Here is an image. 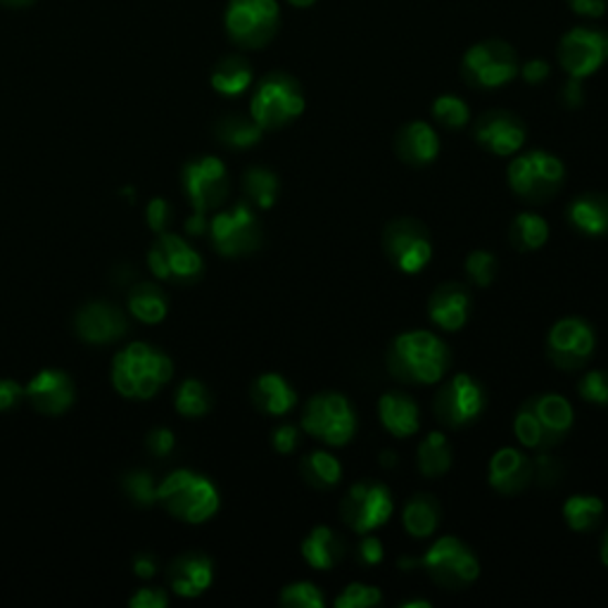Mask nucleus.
<instances>
[{"instance_id": "obj_46", "label": "nucleus", "mask_w": 608, "mask_h": 608, "mask_svg": "<svg viewBox=\"0 0 608 608\" xmlns=\"http://www.w3.org/2000/svg\"><path fill=\"white\" fill-rule=\"evenodd\" d=\"M580 398L589 404H608V371H589L580 386H577Z\"/></svg>"}, {"instance_id": "obj_52", "label": "nucleus", "mask_w": 608, "mask_h": 608, "mask_svg": "<svg viewBox=\"0 0 608 608\" xmlns=\"http://www.w3.org/2000/svg\"><path fill=\"white\" fill-rule=\"evenodd\" d=\"M24 398V388L10 378H0V412H10Z\"/></svg>"}, {"instance_id": "obj_20", "label": "nucleus", "mask_w": 608, "mask_h": 608, "mask_svg": "<svg viewBox=\"0 0 608 608\" xmlns=\"http://www.w3.org/2000/svg\"><path fill=\"white\" fill-rule=\"evenodd\" d=\"M24 398L39 414L59 416L65 414L74 402V383L65 371L43 369L24 388Z\"/></svg>"}, {"instance_id": "obj_57", "label": "nucleus", "mask_w": 608, "mask_h": 608, "mask_svg": "<svg viewBox=\"0 0 608 608\" xmlns=\"http://www.w3.org/2000/svg\"><path fill=\"white\" fill-rule=\"evenodd\" d=\"M133 571L139 577H152L158 571V564H155V558H152L150 554H139L133 558Z\"/></svg>"}, {"instance_id": "obj_56", "label": "nucleus", "mask_w": 608, "mask_h": 608, "mask_svg": "<svg viewBox=\"0 0 608 608\" xmlns=\"http://www.w3.org/2000/svg\"><path fill=\"white\" fill-rule=\"evenodd\" d=\"M133 608H164L166 606V595L162 589H141L139 595H133L129 601Z\"/></svg>"}, {"instance_id": "obj_38", "label": "nucleus", "mask_w": 608, "mask_h": 608, "mask_svg": "<svg viewBox=\"0 0 608 608\" xmlns=\"http://www.w3.org/2000/svg\"><path fill=\"white\" fill-rule=\"evenodd\" d=\"M604 515V501L599 497L575 495L564 504V519L575 532L595 530Z\"/></svg>"}, {"instance_id": "obj_22", "label": "nucleus", "mask_w": 608, "mask_h": 608, "mask_svg": "<svg viewBox=\"0 0 608 608\" xmlns=\"http://www.w3.org/2000/svg\"><path fill=\"white\" fill-rule=\"evenodd\" d=\"M525 406L532 412V416L538 419L546 449L558 445L561 439L566 437L573 425V406L566 398L561 394H538V398H530Z\"/></svg>"}, {"instance_id": "obj_21", "label": "nucleus", "mask_w": 608, "mask_h": 608, "mask_svg": "<svg viewBox=\"0 0 608 608\" xmlns=\"http://www.w3.org/2000/svg\"><path fill=\"white\" fill-rule=\"evenodd\" d=\"M211 580H215V566H211L209 556L200 552H188L172 561L170 583L178 597H200L209 589Z\"/></svg>"}, {"instance_id": "obj_16", "label": "nucleus", "mask_w": 608, "mask_h": 608, "mask_svg": "<svg viewBox=\"0 0 608 608\" xmlns=\"http://www.w3.org/2000/svg\"><path fill=\"white\" fill-rule=\"evenodd\" d=\"M433 409L435 416L449 425V428H464V425L478 421V416L482 414L485 392L478 386V380L459 373L437 392Z\"/></svg>"}, {"instance_id": "obj_54", "label": "nucleus", "mask_w": 608, "mask_h": 608, "mask_svg": "<svg viewBox=\"0 0 608 608\" xmlns=\"http://www.w3.org/2000/svg\"><path fill=\"white\" fill-rule=\"evenodd\" d=\"M566 3L575 14H580V18H589V20L604 18L608 10V0H566Z\"/></svg>"}, {"instance_id": "obj_29", "label": "nucleus", "mask_w": 608, "mask_h": 608, "mask_svg": "<svg viewBox=\"0 0 608 608\" xmlns=\"http://www.w3.org/2000/svg\"><path fill=\"white\" fill-rule=\"evenodd\" d=\"M302 556L316 571H328L338 566L345 556V542L338 532H333L326 525L314 528L302 542Z\"/></svg>"}, {"instance_id": "obj_23", "label": "nucleus", "mask_w": 608, "mask_h": 608, "mask_svg": "<svg viewBox=\"0 0 608 608\" xmlns=\"http://www.w3.org/2000/svg\"><path fill=\"white\" fill-rule=\"evenodd\" d=\"M532 480V462L528 456L515 449L504 447L495 452L490 462V485L501 495H515L528 488Z\"/></svg>"}, {"instance_id": "obj_60", "label": "nucleus", "mask_w": 608, "mask_h": 608, "mask_svg": "<svg viewBox=\"0 0 608 608\" xmlns=\"http://www.w3.org/2000/svg\"><path fill=\"white\" fill-rule=\"evenodd\" d=\"M316 3V0H287V6H293V8H300V10H307Z\"/></svg>"}, {"instance_id": "obj_42", "label": "nucleus", "mask_w": 608, "mask_h": 608, "mask_svg": "<svg viewBox=\"0 0 608 608\" xmlns=\"http://www.w3.org/2000/svg\"><path fill=\"white\" fill-rule=\"evenodd\" d=\"M121 488H124V492L141 507L158 501V485L148 470H131V474H127L124 480H121Z\"/></svg>"}, {"instance_id": "obj_25", "label": "nucleus", "mask_w": 608, "mask_h": 608, "mask_svg": "<svg viewBox=\"0 0 608 608\" xmlns=\"http://www.w3.org/2000/svg\"><path fill=\"white\" fill-rule=\"evenodd\" d=\"M394 148H398V155L402 162L412 166H425L437 158L439 139L435 129L431 124H425V121H409V124H404L398 131Z\"/></svg>"}, {"instance_id": "obj_11", "label": "nucleus", "mask_w": 608, "mask_h": 608, "mask_svg": "<svg viewBox=\"0 0 608 608\" xmlns=\"http://www.w3.org/2000/svg\"><path fill=\"white\" fill-rule=\"evenodd\" d=\"M209 236L211 242H215V250L224 257H242L262 246L260 221H257L254 211L246 203L219 211L209 221Z\"/></svg>"}, {"instance_id": "obj_58", "label": "nucleus", "mask_w": 608, "mask_h": 608, "mask_svg": "<svg viewBox=\"0 0 608 608\" xmlns=\"http://www.w3.org/2000/svg\"><path fill=\"white\" fill-rule=\"evenodd\" d=\"M207 228H209V224H207L205 211H195V215L186 221V231L191 236H203L207 231Z\"/></svg>"}, {"instance_id": "obj_24", "label": "nucleus", "mask_w": 608, "mask_h": 608, "mask_svg": "<svg viewBox=\"0 0 608 608\" xmlns=\"http://www.w3.org/2000/svg\"><path fill=\"white\" fill-rule=\"evenodd\" d=\"M470 295L459 283H445L431 295L428 314L443 330H459L468 322Z\"/></svg>"}, {"instance_id": "obj_35", "label": "nucleus", "mask_w": 608, "mask_h": 608, "mask_svg": "<svg viewBox=\"0 0 608 608\" xmlns=\"http://www.w3.org/2000/svg\"><path fill=\"white\" fill-rule=\"evenodd\" d=\"M262 127L257 124L254 119L240 117V115H228L215 127L217 141H221L228 148H250L262 141Z\"/></svg>"}, {"instance_id": "obj_32", "label": "nucleus", "mask_w": 608, "mask_h": 608, "mask_svg": "<svg viewBox=\"0 0 608 608\" xmlns=\"http://www.w3.org/2000/svg\"><path fill=\"white\" fill-rule=\"evenodd\" d=\"M402 523L412 538H431L439 525V504L431 495H416L404 507Z\"/></svg>"}, {"instance_id": "obj_12", "label": "nucleus", "mask_w": 608, "mask_h": 608, "mask_svg": "<svg viewBox=\"0 0 608 608\" xmlns=\"http://www.w3.org/2000/svg\"><path fill=\"white\" fill-rule=\"evenodd\" d=\"M386 254L404 273H419L431 262L433 242L425 228L416 219H394L383 234Z\"/></svg>"}, {"instance_id": "obj_10", "label": "nucleus", "mask_w": 608, "mask_h": 608, "mask_svg": "<svg viewBox=\"0 0 608 608\" xmlns=\"http://www.w3.org/2000/svg\"><path fill=\"white\" fill-rule=\"evenodd\" d=\"M558 63L573 79H587L608 63V34L597 26H573L558 41Z\"/></svg>"}, {"instance_id": "obj_41", "label": "nucleus", "mask_w": 608, "mask_h": 608, "mask_svg": "<svg viewBox=\"0 0 608 608\" xmlns=\"http://www.w3.org/2000/svg\"><path fill=\"white\" fill-rule=\"evenodd\" d=\"M281 604L285 608H324V591L312 583H293L281 591Z\"/></svg>"}, {"instance_id": "obj_36", "label": "nucleus", "mask_w": 608, "mask_h": 608, "mask_svg": "<svg viewBox=\"0 0 608 608\" xmlns=\"http://www.w3.org/2000/svg\"><path fill=\"white\" fill-rule=\"evenodd\" d=\"M509 238L513 242V248L532 252L540 250L546 238H550V224L542 219L540 215H532V211H525V215H519L511 224Z\"/></svg>"}, {"instance_id": "obj_53", "label": "nucleus", "mask_w": 608, "mask_h": 608, "mask_svg": "<svg viewBox=\"0 0 608 608\" xmlns=\"http://www.w3.org/2000/svg\"><path fill=\"white\" fill-rule=\"evenodd\" d=\"M357 558L363 566H376L383 561V544H380L378 538H363L361 544L357 546Z\"/></svg>"}, {"instance_id": "obj_27", "label": "nucleus", "mask_w": 608, "mask_h": 608, "mask_svg": "<svg viewBox=\"0 0 608 608\" xmlns=\"http://www.w3.org/2000/svg\"><path fill=\"white\" fill-rule=\"evenodd\" d=\"M250 394L252 404L269 416H283L297 404V392L279 373H264L257 378Z\"/></svg>"}, {"instance_id": "obj_48", "label": "nucleus", "mask_w": 608, "mask_h": 608, "mask_svg": "<svg viewBox=\"0 0 608 608\" xmlns=\"http://www.w3.org/2000/svg\"><path fill=\"white\" fill-rule=\"evenodd\" d=\"M145 219H148V226L152 228V231L164 234V228L170 226V221H172V207H170V203L162 200V197H155V200H150L148 211H145Z\"/></svg>"}, {"instance_id": "obj_43", "label": "nucleus", "mask_w": 608, "mask_h": 608, "mask_svg": "<svg viewBox=\"0 0 608 608\" xmlns=\"http://www.w3.org/2000/svg\"><path fill=\"white\" fill-rule=\"evenodd\" d=\"M383 601V595H380V589L373 585H363V583H352L347 585L340 597L336 599L338 608H371Z\"/></svg>"}, {"instance_id": "obj_55", "label": "nucleus", "mask_w": 608, "mask_h": 608, "mask_svg": "<svg viewBox=\"0 0 608 608\" xmlns=\"http://www.w3.org/2000/svg\"><path fill=\"white\" fill-rule=\"evenodd\" d=\"M561 102L566 105V108H580L585 102V88H583V79H573L568 76V82L561 88Z\"/></svg>"}, {"instance_id": "obj_33", "label": "nucleus", "mask_w": 608, "mask_h": 608, "mask_svg": "<svg viewBox=\"0 0 608 608\" xmlns=\"http://www.w3.org/2000/svg\"><path fill=\"white\" fill-rule=\"evenodd\" d=\"M302 478L307 480L316 490H328L338 485L343 478V466L336 456L328 452H312L300 464Z\"/></svg>"}, {"instance_id": "obj_4", "label": "nucleus", "mask_w": 608, "mask_h": 608, "mask_svg": "<svg viewBox=\"0 0 608 608\" xmlns=\"http://www.w3.org/2000/svg\"><path fill=\"white\" fill-rule=\"evenodd\" d=\"M224 26L228 39L240 45V48L260 51L279 34V0H228Z\"/></svg>"}, {"instance_id": "obj_14", "label": "nucleus", "mask_w": 608, "mask_h": 608, "mask_svg": "<svg viewBox=\"0 0 608 608\" xmlns=\"http://www.w3.org/2000/svg\"><path fill=\"white\" fill-rule=\"evenodd\" d=\"M343 521L355 532H371L386 525L392 515V497L386 485L363 480L352 485L343 499Z\"/></svg>"}, {"instance_id": "obj_9", "label": "nucleus", "mask_w": 608, "mask_h": 608, "mask_svg": "<svg viewBox=\"0 0 608 608\" xmlns=\"http://www.w3.org/2000/svg\"><path fill=\"white\" fill-rule=\"evenodd\" d=\"M423 568L437 585L464 589L478 580L480 564L476 554L456 538H439L423 556Z\"/></svg>"}, {"instance_id": "obj_28", "label": "nucleus", "mask_w": 608, "mask_h": 608, "mask_svg": "<svg viewBox=\"0 0 608 608\" xmlns=\"http://www.w3.org/2000/svg\"><path fill=\"white\" fill-rule=\"evenodd\" d=\"M568 221L585 236L608 234V195L585 193L568 205Z\"/></svg>"}, {"instance_id": "obj_26", "label": "nucleus", "mask_w": 608, "mask_h": 608, "mask_svg": "<svg viewBox=\"0 0 608 608\" xmlns=\"http://www.w3.org/2000/svg\"><path fill=\"white\" fill-rule=\"evenodd\" d=\"M380 423L386 425L394 437H412L419 433L421 414L416 402L404 392H386L378 402Z\"/></svg>"}, {"instance_id": "obj_5", "label": "nucleus", "mask_w": 608, "mask_h": 608, "mask_svg": "<svg viewBox=\"0 0 608 608\" xmlns=\"http://www.w3.org/2000/svg\"><path fill=\"white\" fill-rule=\"evenodd\" d=\"M304 112V94L295 76L271 72L257 84L250 115L262 129H281Z\"/></svg>"}, {"instance_id": "obj_59", "label": "nucleus", "mask_w": 608, "mask_h": 608, "mask_svg": "<svg viewBox=\"0 0 608 608\" xmlns=\"http://www.w3.org/2000/svg\"><path fill=\"white\" fill-rule=\"evenodd\" d=\"M380 456H383V459H380V464H383V468H392L394 464H398V456H394V452H383Z\"/></svg>"}, {"instance_id": "obj_37", "label": "nucleus", "mask_w": 608, "mask_h": 608, "mask_svg": "<svg viewBox=\"0 0 608 608\" xmlns=\"http://www.w3.org/2000/svg\"><path fill=\"white\" fill-rule=\"evenodd\" d=\"M242 188H246V195L250 197V203L260 209H269L279 197V176L273 174L267 166H252V170L246 172L242 176Z\"/></svg>"}, {"instance_id": "obj_19", "label": "nucleus", "mask_w": 608, "mask_h": 608, "mask_svg": "<svg viewBox=\"0 0 608 608\" xmlns=\"http://www.w3.org/2000/svg\"><path fill=\"white\" fill-rule=\"evenodd\" d=\"M127 328V316L110 302H88L76 314V333L90 345H108L124 338Z\"/></svg>"}, {"instance_id": "obj_44", "label": "nucleus", "mask_w": 608, "mask_h": 608, "mask_svg": "<svg viewBox=\"0 0 608 608\" xmlns=\"http://www.w3.org/2000/svg\"><path fill=\"white\" fill-rule=\"evenodd\" d=\"M513 431H515V437H519L525 447H530V449H546L540 423H538L535 416H532V412H530V409L525 404L519 409V414H515Z\"/></svg>"}, {"instance_id": "obj_34", "label": "nucleus", "mask_w": 608, "mask_h": 608, "mask_svg": "<svg viewBox=\"0 0 608 608\" xmlns=\"http://www.w3.org/2000/svg\"><path fill=\"white\" fill-rule=\"evenodd\" d=\"M452 466V447L443 433H428L419 447V468L425 478L445 476Z\"/></svg>"}, {"instance_id": "obj_50", "label": "nucleus", "mask_w": 608, "mask_h": 608, "mask_svg": "<svg viewBox=\"0 0 608 608\" xmlns=\"http://www.w3.org/2000/svg\"><path fill=\"white\" fill-rule=\"evenodd\" d=\"M523 76V82L530 84V86H538L542 82L550 79V74H552V67L550 63H546V59L542 57H532V59H525V63L521 65V72Z\"/></svg>"}, {"instance_id": "obj_18", "label": "nucleus", "mask_w": 608, "mask_h": 608, "mask_svg": "<svg viewBox=\"0 0 608 608\" xmlns=\"http://www.w3.org/2000/svg\"><path fill=\"white\" fill-rule=\"evenodd\" d=\"M476 141L488 148L495 155L504 158V155H513V152H519L525 143V124L515 117L513 112L507 110H492L485 112L474 129Z\"/></svg>"}, {"instance_id": "obj_45", "label": "nucleus", "mask_w": 608, "mask_h": 608, "mask_svg": "<svg viewBox=\"0 0 608 608\" xmlns=\"http://www.w3.org/2000/svg\"><path fill=\"white\" fill-rule=\"evenodd\" d=\"M497 260H495V254L490 252H485V250H476V252H470L466 257V271H468V276L470 281H474L476 285L480 287H488L492 285L495 276H497Z\"/></svg>"}, {"instance_id": "obj_13", "label": "nucleus", "mask_w": 608, "mask_h": 608, "mask_svg": "<svg viewBox=\"0 0 608 608\" xmlns=\"http://www.w3.org/2000/svg\"><path fill=\"white\" fill-rule=\"evenodd\" d=\"M148 267L160 281L191 285L200 279L203 257L184 238L174 234H160V240L148 252Z\"/></svg>"}, {"instance_id": "obj_47", "label": "nucleus", "mask_w": 608, "mask_h": 608, "mask_svg": "<svg viewBox=\"0 0 608 608\" xmlns=\"http://www.w3.org/2000/svg\"><path fill=\"white\" fill-rule=\"evenodd\" d=\"M564 474V466H561L552 454H538L535 462H532V480H538L542 488H552L561 480Z\"/></svg>"}, {"instance_id": "obj_51", "label": "nucleus", "mask_w": 608, "mask_h": 608, "mask_svg": "<svg viewBox=\"0 0 608 608\" xmlns=\"http://www.w3.org/2000/svg\"><path fill=\"white\" fill-rule=\"evenodd\" d=\"M297 443H300V431L291 423L279 425V428L271 433V445L281 454H291L297 447Z\"/></svg>"}, {"instance_id": "obj_61", "label": "nucleus", "mask_w": 608, "mask_h": 608, "mask_svg": "<svg viewBox=\"0 0 608 608\" xmlns=\"http://www.w3.org/2000/svg\"><path fill=\"white\" fill-rule=\"evenodd\" d=\"M3 3L10 8H26V6H32L34 0H3Z\"/></svg>"}, {"instance_id": "obj_17", "label": "nucleus", "mask_w": 608, "mask_h": 608, "mask_svg": "<svg viewBox=\"0 0 608 608\" xmlns=\"http://www.w3.org/2000/svg\"><path fill=\"white\" fill-rule=\"evenodd\" d=\"M184 188L195 211L217 209L228 197V172L219 158H200L184 166Z\"/></svg>"}, {"instance_id": "obj_30", "label": "nucleus", "mask_w": 608, "mask_h": 608, "mask_svg": "<svg viewBox=\"0 0 608 608\" xmlns=\"http://www.w3.org/2000/svg\"><path fill=\"white\" fill-rule=\"evenodd\" d=\"M252 79L254 74L248 59L240 55H228L219 59L215 72H211V88L226 98H238L252 86Z\"/></svg>"}, {"instance_id": "obj_7", "label": "nucleus", "mask_w": 608, "mask_h": 608, "mask_svg": "<svg viewBox=\"0 0 608 608\" xmlns=\"http://www.w3.org/2000/svg\"><path fill=\"white\" fill-rule=\"evenodd\" d=\"M564 162L544 150L525 152L509 166V186L515 195L530 203H542L554 197L564 184Z\"/></svg>"}, {"instance_id": "obj_49", "label": "nucleus", "mask_w": 608, "mask_h": 608, "mask_svg": "<svg viewBox=\"0 0 608 608\" xmlns=\"http://www.w3.org/2000/svg\"><path fill=\"white\" fill-rule=\"evenodd\" d=\"M176 437L170 428H155L150 431L145 437V447L158 456V459H164V456H170L174 452Z\"/></svg>"}, {"instance_id": "obj_8", "label": "nucleus", "mask_w": 608, "mask_h": 608, "mask_svg": "<svg viewBox=\"0 0 608 608\" xmlns=\"http://www.w3.org/2000/svg\"><path fill=\"white\" fill-rule=\"evenodd\" d=\"M302 428L330 447H343L357 431L355 409L343 394L322 392L304 406Z\"/></svg>"}, {"instance_id": "obj_40", "label": "nucleus", "mask_w": 608, "mask_h": 608, "mask_svg": "<svg viewBox=\"0 0 608 608\" xmlns=\"http://www.w3.org/2000/svg\"><path fill=\"white\" fill-rule=\"evenodd\" d=\"M433 117L445 129H464L470 119V110H468L464 98L454 96V94H445V96H437L433 100Z\"/></svg>"}, {"instance_id": "obj_62", "label": "nucleus", "mask_w": 608, "mask_h": 608, "mask_svg": "<svg viewBox=\"0 0 608 608\" xmlns=\"http://www.w3.org/2000/svg\"><path fill=\"white\" fill-rule=\"evenodd\" d=\"M431 608V601H425V599H421V601H406V604H402V608Z\"/></svg>"}, {"instance_id": "obj_31", "label": "nucleus", "mask_w": 608, "mask_h": 608, "mask_svg": "<svg viewBox=\"0 0 608 608\" xmlns=\"http://www.w3.org/2000/svg\"><path fill=\"white\" fill-rule=\"evenodd\" d=\"M170 302L162 293V287L155 283H139L129 293V312L139 318L141 324H160L164 322Z\"/></svg>"}, {"instance_id": "obj_63", "label": "nucleus", "mask_w": 608, "mask_h": 608, "mask_svg": "<svg viewBox=\"0 0 608 608\" xmlns=\"http://www.w3.org/2000/svg\"><path fill=\"white\" fill-rule=\"evenodd\" d=\"M601 561L608 566V530H606V535H604V542H601Z\"/></svg>"}, {"instance_id": "obj_15", "label": "nucleus", "mask_w": 608, "mask_h": 608, "mask_svg": "<svg viewBox=\"0 0 608 608\" xmlns=\"http://www.w3.org/2000/svg\"><path fill=\"white\" fill-rule=\"evenodd\" d=\"M597 336L585 318H561L550 330V340H546V349H550V359L558 369L575 371L585 367V363L595 355Z\"/></svg>"}, {"instance_id": "obj_6", "label": "nucleus", "mask_w": 608, "mask_h": 608, "mask_svg": "<svg viewBox=\"0 0 608 608\" xmlns=\"http://www.w3.org/2000/svg\"><path fill=\"white\" fill-rule=\"evenodd\" d=\"M521 72L519 53L513 45L499 39L478 41L470 45L462 59V76L468 86L495 90L511 84Z\"/></svg>"}, {"instance_id": "obj_39", "label": "nucleus", "mask_w": 608, "mask_h": 608, "mask_svg": "<svg viewBox=\"0 0 608 608\" xmlns=\"http://www.w3.org/2000/svg\"><path fill=\"white\" fill-rule=\"evenodd\" d=\"M211 409V398L207 388L200 383V380H186L184 386L178 388L176 392V412L181 416H188V419H197V416H205Z\"/></svg>"}, {"instance_id": "obj_3", "label": "nucleus", "mask_w": 608, "mask_h": 608, "mask_svg": "<svg viewBox=\"0 0 608 608\" xmlns=\"http://www.w3.org/2000/svg\"><path fill=\"white\" fill-rule=\"evenodd\" d=\"M158 501L174 519L205 523L219 511V492L205 476L193 470H174L158 485Z\"/></svg>"}, {"instance_id": "obj_2", "label": "nucleus", "mask_w": 608, "mask_h": 608, "mask_svg": "<svg viewBox=\"0 0 608 608\" xmlns=\"http://www.w3.org/2000/svg\"><path fill=\"white\" fill-rule=\"evenodd\" d=\"M388 369L404 383H437L449 369V349L428 330H409L394 338Z\"/></svg>"}, {"instance_id": "obj_1", "label": "nucleus", "mask_w": 608, "mask_h": 608, "mask_svg": "<svg viewBox=\"0 0 608 608\" xmlns=\"http://www.w3.org/2000/svg\"><path fill=\"white\" fill-rule=\"evenodd\" d=\"M174 363L160 349L145 343H131L115 357L112 383L121 398L150 400L170 383Z\"/></svg>"}]
</instances>
